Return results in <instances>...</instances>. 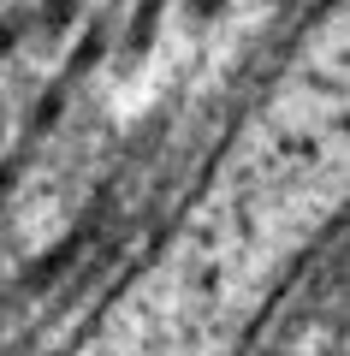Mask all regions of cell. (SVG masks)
<instances>
[{
  "instance_id": "3",
  "label": "cell",
  "mask_w": 350,
  "mask_h": 356,
  "mask_svg": "<svg viewBox=\"0 0 350 356\" xmlns=\"http://www.w3.org/2000/svg\"><path fill=\"white\" fill-rule=\"evenodd\" d=\"M72 13H77V0H48V13H42V18H48V24L60 30V24H65V18H72Z\"/></svg>"
},
{
  "instance_id": "5",
  "label": "cell",
  "mask_w": 350,
  "mask_h": 356,
  "mask_svg": "<svg viewBox=\"0 0 350 356\" xmlns=\"http://www.w3.org/2000/svg\"><path fill=\"white\" fill-rule=\"evenodd\" d=\"M214 6H220V0H196V13H214Z\"/></svg>"
},
{
  "instance_id": "2",
  "label": "cell",
  "mask_w": 350,
  "mask_h": 356,
  "mask_svg": "<svg viewBox=\"0 0 350 356\" xmlns=\"http://www.w3.org/2000/svg\"><path fill=\"white\" fill-rule=\"evenodd\" d=\"M60 107H65V89H48V95L36 102V113H30V131H48L54 119H60Z\"/></svg>"
},
{
  "instance_id": "4",
  "label": "cell",
  "mask_w": 350,
  "mask_h": 356,
  "mask_svg": "<svg viewBox=\"0 0 350 356\" xmlns=\"http://www.w3.org/2000/svg\"><path fill=\"white\" fill-rule=\"evenodd\" d=\"M18 30H24V18H6V24H0V54H6V48L18 42Z\"/></svg>"
},
{
  "instance_id": "1",
  "label": "cell",
  "mask_w": 350,
  "mask_h": 356,
  "mask_svg": "<svg viewBox=\"0 0 350 356\" xmlns=\"http://www.w3.org/2000/svg\"><path fill=\"white\" fill-rule=\"evenodd\" d=\"M77 243H83V232H72V238H65L60 243V250H48V255H42V261H36V273H30V280H54V273H65V267H72V255H77Z\"/></svg>"
}]
</instances>
